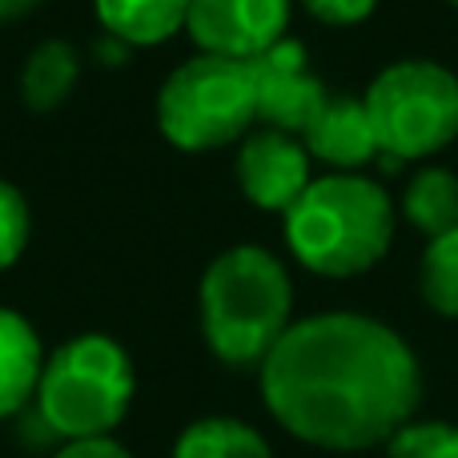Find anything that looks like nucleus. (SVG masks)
Returning a JSON list of instances; mask_svg holds the SVG:
<instances>
[{
    "label": "nucleus",
    "mask_w": 458,
    "mask_h": 458,
    "mask_svg": "<svg viewBox=\"0 0 458 458\" xmlns=\"http://www.w3.org/2000/svg\"><path fill=\"white\" fill-rule=\"evenodd\" d=\"M261 403L293 438L354 454L386 446L422 403L414 350L366 314L293 322L261 362Z\"/></svg>",
    "instance_id": "nucleus-1"
},
{
    "label": "nucleus",
    "mask_w": 458,
    "mask_h": 458,
    "mask_svg": "<svg viewBox=\"0 0 458 458\" xmlns=\"http://www.w3.org/2000/svg\"><path fill=\"white\" fill-rule=\"evenodd\" d=\"M293 285L285 266L261 245H233L201 277V334L229 370H261L290 330Z\"/></svg>",
    "instance_id": "nucleus-2"
},
{
    "label": "nucleus",
    "mask_w": 458,
    "mask_h": 458,
    "mask_svg": "<svg viewBox=\"0 0 458 458\" xmlns=\"http://www.w3.org/2000/svg\"><path fill=\"white\" fill-rule=\"evenodd\" d=\"M285 245L322 277H358L394 242V201L362 174H326L285 209Z\"/></svg>",
    "instance_id": "nucleus-3"
},
{
    "label": "nucleus",
    "mask_w": 458,
    "mask_h": 458,
    "mask_svg": "<svg viewBox=\"0 0 458 458\" xmlns=\"http://www.w3.org/2000/svg\"><path fill=\"white\" fill-rule=\"evenodd\" d=\"M133 362L109 334H81L45 358L37 422L56 438H109L133 406Z\"/></svg>",
    "instance_id": "nucleus-4"
},
{
    "label": "nucleus",
    "mask_w": 458,
    "mask_h": 458,
    "mask_svg": "<svg viewBox=\"0 0 458 458\" xmlns=\"http://www.w3.org/2000/svg\"><path fill=\"white\" fill-rule=\"evenodd\" d=\"M258 121L250 61L198 53L177 64L157 93V125L185 153H214L242 141Z\"/></svg>",
    "instance_id": "nucleus-5"
},
{
    "label": "nucleus",
    "mask_w": 458,
    "mask_h": 458,
    "mask_svg": "<svg viewBox=\"0 0 458 458\" xmlns=\"http://www.w3.org/2000/svg\"><path fill=\"white\" fill-rule=\"evenodd\" d=\"M362 101L386 169L430 157L458 137V77L438 61L386 64Z\"/></svg>",
    "instance_id": "nucleus-6"
},
{
    "label": "nucleus",
    "mask_w": 458,
    "mask_h": 458,
    "mask_svg": "<svg viewBox=\"0 0 458 458\" xmlns=\"http://www.w3.org/2000/svg\"><path fill=\"white\" fill-rule=\"evenodd\" d=\"M290 29V0H190L185 32L201 53L253 61Z\"/></svg>",
    "instance_id": "nucleus-7"
},
{
    "label": "nucleus",
    "mask_w": 458,
    "mask_h": 458,
    "mask_svg": "<svg viewBox=\"0 0 458 458\" xmlns=\"http://www.w3.org/2000/svg\"><path fill=\"white\" fill-rule=\"evenodd\" d=\"M250 72L253 93H258V121H266L269 129H282V133L301 137L310 121L322 113V105L330 101L326 85L310 72L306 48L290 37H282L274 48L253 56Z\"/></svg>",
    "instance_id": "nucleus-8"
},
{
    "label": "nucleus",
    "mask_w": 458,
    "mask_h": 458,
    "mask_svg": "<svg viewBox=\"0 0 458 458\" xmlns=\"http://www.w3.org/2000/svg\"><path fill=\"white\" fill-rule=\"evenodd\" d=\"M310 177V149L293 133L282 129H258L242 137L237 149V185L245 201L266 214H285L306 193Z\"/></svg>",
    "instance_id": "nucleus-9"
},
{
    "label": "nucleus",
    "mask_w": 458,
    "mask_h": 458,
    "mask_svg": "<svg viewBox=\"0 0 458 458\" xmlns=\"http://www.w3.org/2000/svg\"><path fill=\"white\" fill-rule=\"evenodd\" d=\"M301 145L310 149V157H318L322 165H330L334 174H358L366 161L382 157L378 137H374L370 113H366L362 97H330L322 105L310 129L301 133Z\"/></svg>",
    "instance_id": "nucleus-10"
},
{
    "label": "nucleus",
    "mask_w": 458,
    "mask_h": 458,
    "mask_svg": "<svg viewBox=\"0 0 458 458\" xmlns=\"http://www.w3.org/2000/svg\"><path fill=\"white\" fill-rule=\"evenodd\" d=\"M45 358L29 318L0 306V419H16L29 403H37Z\"/></svg>",
    "instance_id": "nucleus-11"
},
{
    "label": "nucleus",
    "mask_w": 458,
    "mask_h": 458,
    "mask_svg": "<svg viewBox=\"0 0 458 458\" xmlns=\"http://www.w3.org/2000/svg\"><path fill=\"white\" fill-rule=\"evenodd\" d=\"M97 21L113 40L133 48H153L185 32L190 0H93Z\"/></svg>",
    "instance_id": "nucleus-12"
},
{
    "label": "nucleus",
    "mask_w": 458,
    "mask_h": 458,
    "mask_svg": "<svg viewBox=\"0 0 458 458\" xmlns=\"http://www.w3.org/2000/svg\"><path fill=\"white\" fill-rule=\"evenodd\" d=\"M81 77V56L69 40H45L29 53L21 69V101L32 113H53L69 101Z\"/></svg>",
    "instance_id": "nucleus-13"
},
{
    "label": "nucleus",
    "mask_w": 458,
    "mask_h": 458,
    "mask_svg": "<svg viewBox=\"0 0 458 458\" xmlns=\"http://www.w3.org/2000/svg\"><path fill=\"white\" fill-rule=\"evenodd\" d=\"M174 458H274L269 443L242 419H198L177 435Z\"/></svg>",
    "instance_id": "nucleus-14"
},
{
    "label": "nucleus",
    "mask_w": 458,
    "mask_h": 458,
    "mask_svg": "<svg viewBox=\"0 0 458 458\" xmlns=\"http://www.w3.org/2000/svg\"><path fill=\"white\" fill-rule=\"evenodd\" d=\"M403 214L427 237L458 229V177L451 169H419L403 193Z\"/></svg>",
    "instance_id": "nucleus-15"
},
{
    "label": "nucleus",
    "mask_w": 458,
    "mask_h": 458,
    "mask_svg": "<svg viewBox=\"0 0 458 458\" xmlns=\"http://www.w3.org/2000/svg\"><path fill=\"white\" fill-rule=\"evenodd\" d=\"M419 293L435 314L458 318V229L430 237L419 266Z\"/></svg>",
    "instance_id": "nucleus-16"
},
{
    "label": "nucleus",
    "mask_w": 458,
    "mask_h": 458,
    "mask_svg": "<svg viewBox=\"0 0 458 458\" xmlns=\"http://www.w3.org/2000/svg\"><path fill=\"white\" fill-rule=\"evenodd\" d=\"M386 458H458V427L451 422H406L386 443Z\"/></svg>",
    "instance_id": "nucleus-17"
},
{
    "label": "nucleus",
    "mask_w": 458,
    "mask_h": 458,
    "mask_svg": "<svg viewBox=\"0 0 458 458\" xmlns=\"http://www.w3.org/2000/svg\"><path fill=\"white\" fill-rule=\"evenodd\" d=\"M29 237H32L29 201H24V193L16 190L13 182L0 177V274H4V269L24 253Z\"/></svg>",
    "instance_id": "nucleus-18"
},
{
    "label": "nucleus",
    "mask_w": 458,
    "mask_h": 458,
    "mask_svg": "<svg viewBox=\"0 0 458 458\" xmlns=\"http://www.w3.org/2000/svg\"><path fill=\"white\" fill-rule=\"evenodd\" d=\"M314 21L334 24V29H346V24H362L366 16L378 8V0H298Z\"/></svg>",
    "instance_id": "nucleus-19"
},
{
    "label": "nucleus",
    "mask_w": 458,
    "mask_h": 458,
    "mask_svg": "<svg viewBox=\"0 0 458 458\" xmlns=\"http://www.w3.org/2000/svg\"><path fill=\"white\" fill-rule=\"evenodd\" d=\"M56 458H133L117 438H77V443H64Z\"/></svg>",
    "instance_id": "nucleus-20"
},
{
    "label": "nucleus",
    "mask_w": 458,
    "mask_h": 458,
    "mask_svg": "<svg viewBox=\"0 0 458 458\" xmlns=\"http://www.w3.org/2000/svg\"><path fill=\"white\" fill-rule=\"evenodd\" d=\"M40 0H0V21H16V16L32 13Z\"/></svg>",
    "instance_id": "nucleus-21"
},
{
    "label": "nucleus",
    "mask_w": 458,
    "mask_h": 458,
    "mask_svg": "<svg viewBox=\"0 0 458 458\" xmlns=\"http://www.w3.org/2000/svg\"><path fill=\"white\" fill-rule=\"evenodd\" d=\"M451 4H454V8H458V0H451Z\"/></svg>",
    "instance_id": "nucleus-22"
}]
</instances>
